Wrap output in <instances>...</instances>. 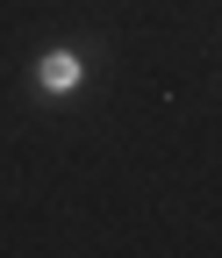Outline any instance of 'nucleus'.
<instances>
[{"mask_svg":"<svg viewBox=\"0 0 222 258\" xmlns=\"http://www.w3.org/2000/svg\"><path fill=\"white\" fill-rule=\"evenodd\" d=\"M79 86H86V57H79L72 43H50V50H36V93L65 101V93H79Z\"/></svg>","mask_w":222,"mask_h":258,"instance_id":"obj_1","label":"nucleus"}]
</instances>
